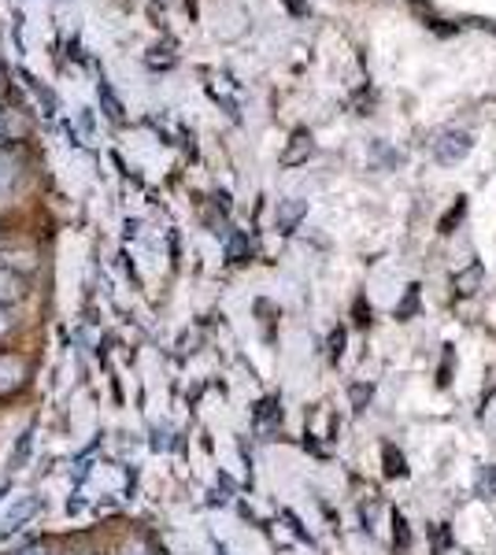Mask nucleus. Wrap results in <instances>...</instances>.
I'll use <instances>...</instances> for the list:
<instances>
[{"label":"nucleus","instance_id":"obj_1","mask_svg":"<svg viewBox=\"0 0 496 555\" xmlns=\"http://www.w3.org/2000/svg\"><path fill=\"white\" fill-rule=\"evenodd\" d=\"M430 149H434L437 164L453 167V164H459V159L471 156V149H474V133H467V130H441L437 138L430 141Z\"/></svg>","mask_w":496,"mask_h":555},{"label":"nucleus","instance_id":"obj_2","mask_svg":"<svg viewBox=\"0 0 496 555\" xmlns=\"http://www.w3.org/2000/svg\"><path fill=\"white\" fill-rule=\"evenodd\" d=\"M315 152V138H311V130H293V138H290V145H285L282 152V167H296V164H308V156Z\"/></svg>","mask_w":496,"mask_h":555},{"label":"nucleus","instance_id":"obj_3","mask_svg":"<svg viewBox=\"0 0 496 555\" xmlns=\"http://www.w3.org/2000/svg\"><path fill=\"white\" fill-rule=\"evenodd\" d=\"M304 215H308V204L304 201H282L278 204V230H282V234H293L296 227H301V219Z\"/></svg>","mask_w":496,"mask_h":555},{"label":"nucleus","instance_id":"obj_4","mask_svg":"<svg viewBox=\"0 0 496 555\" xmlns=\"http://www.w3.org/2000/svg\"><path fill=\"white\" fill-rule=\"evenodd\" d=\"M23 293H26L23 274H15L12 267H4V263H0V308H4V304L23 300Z\"/></svg>","mask_w":496,"mask_h":555},{"label":"nucleus","instance_id":"obj_5","mask_svg":"<svg viewBox=\"0 0 496 555\" xmlns=\"http://www.w3.org/2000/svg\"><path fill=\"white\" fill-rule=\"evenodd\" d=\"M34 512H38V496H20L15 507H8V515L0 518V526H4V530H15V526H20L23 518H30Z\"/></svg>","mask_w":496,"mask_h":555},{"label":"nucleus","instance_id":"obj_6","mask_svg":"<svg viewBox=\"0 0 496 555\" xmlns=\"http://www.w3.org/2000/svg\"><path fill=\"white\" fill-rule=\"evenodd\" d=\"M15 178H20V164H15L12 152H0V196L12 193Z\"/></svg>","mask_w":496,"mask_h":555},{"label":"nucleus","instance_id":"obj_7","mask_svg":"<svg viewBox=\"0 0 496 555\" xmlns=\"http://www.w3.org/2000/svg\"><path fill=\"white\" fill-rule=\"evenodd\" d=\"M482 274H485V271H482V263H471L463 274H456V282H453V285H456L459 293H463V297H471V293L478 289V282H482Z\"/></svg>","mask_w":496,"mask_h":555},{"label":"nucleus","instance_id":"obj_8","mask_svg":"<svg viewBox=\"0 0 496 555\" xmlns=\"http://www.w3.org/2000/svg\"><path fill=\"white\" fill-rule=\"evenodd\" d=\"M101 104H104V112H107V119H115L119 122L123 119V101H115V93H112V86L107 82H101Z\"/></svg>","mask_w":496,"mask_h":555},{"label":"nucleus","instance_id":"obj_9","mask_svg":"<svg viewBox=\"0 0 496 555\" xmlns=\"http://www.w3.org/2000/svg\"><path fill=\"white\" fill-rule=\"evenodd\" d=\"M478 492H482L485 500H496V467L482 470V478H478Z\"/></svg>","mask_w":496,"mask_h":555},{"label":"nucleus","instance_id":"obj_10","mask_svg":"<svg viewBox=\"0 0 496 555\" xmlns=\"http://www.w3.org/2000/svg\"><path fill=\"white\" fill-rule=\"evenodd\" d=\"M385 463H390V467H385V474H390V478H404V474H408V467H404V455H400V452L385 449Z\"/></svg>","mask_w":496,"mask_h":555},{"label":"nucleus","instance_id":"obj_11","mask_svg":"<svg viewBox=\"0 0 496 555\" xmlns=\"http://www.w3.org/2000/svg\"><path fill=\"white\" fill-rule=\"evenodd\" d=\"M463 211H467V201H463V196H459V201H456V208L448 211L445 219H441V234H453V222L463 219Z\"/></svg>","mask_w":496,"mask_h":555},{"label":"nucleus","instance_id":"obj_12","mask_svg":"<svg viewBox=\"0 0 496 555\" xmlns=\"http://www.w3.org/2000/svg\"><path fill=\"white\" fill-rule=\"evenodd\" d=\"M393 541L400 544V548H408V544H411V533H408V522H404V515L393 518Z\"/></svg>","mask_w":496,"mask_h":555},{"label":"nucleus","instance_id":"obj_13","mask_svg":"<svg viewBox=\"0 0 496 555\" xmlns=\"http://www.w3.org/2000/svg\"><path fill=\"white\" fill-rule=\"evenodd\" d=\"M330 345H333V360H341V345H345V330H338Z\"/></svg>","mask_w":496,"mask_h":555},{"label":"nucleus","instance_id":"obj_14","mask_svg":"<svg viewBox=\"0 0 496 555\" xmlns=\"http://www.w3.org/2000/svg\"><path fill=\"white\" fill-rule=\"evenodd\" d=\"M20 555H52L49 548H41V544H34V548H23Z\"/></svg>","mask_w":496,"mask_h":555},{"label":"nucleus","instance_id":"obj_15","mask_svg":"<svg viewBox=\"0 0 496 555\" xmlns=\"http://www.w3.org/2000/svg\"><path fill=\"white\" fill-rule=\"evenodd\" d=\"M0 330H8V315H4V308H0Z\"/></svg>","mask_w":496,"mask_h":555},{"label":"nucleus","instance_id":"obj_16","mask_svg":"<svg viewBox=\"0 0 496 555\" xmlns=\"http://www.w3.org/2000/svg\"><path fill=\"white\" fill-rule=\"evenodd\" d=\"M126 555H145V552H138V548H133V552H126Z\"/></svg>","mask_w":496,"mask_h":555},{"label":"nucleus","instance_id":"obj_17","mask_svg":"<svg viewBox=\"0 0 496 555\" xmlns=\"http://www.w3.org/2000/svg\"><path fill=\"white\" fill-rule=\"evenodd\" d=\"M0 130H4V115H0Z\"/></svg>","mask_w":496,"mask_h":555}]
</instances>
